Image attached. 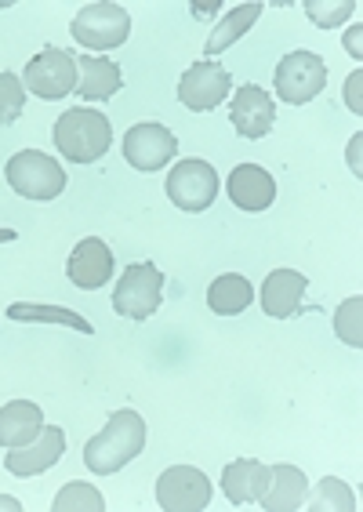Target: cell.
<instances>
[{
    "label": "cell",
    "mask_w": 363,
    "mask_h": 512,
    "mask_svg": "<svg viewBox=\"0 0 363 512\" xmlns=\"http://www.w3.org/2000/svg\"><path fill=\"white\" fill-rule=\"evenodd\" d=\"M233 91V77L229 69L215 59H200L182 73L178 80V102L193 113H211L215 106L226 102V95Z\"/></svg>",
    "instance_id": "obj_9"
},
{
    "label": "cell",
    "mask_w": 363,
    "mask_h": 512,
    "mask_svg": "<svg viewBox=\"0 0 363 512\" xmlns=\"http://www.w3.org/2000/svg\"><path fill=\"white\" fill-rule=\"evenodd\" d=\"M360 309H363V298L356 295V298H349V302H342V306H338V316H334V331H338V338H342L345 345H353V349L363 345Z\"/></svg>",
    "instance_id": "obj_28"
},
{
    "label": "cell",
    "mask_w": 363,
    "mask_h": 512,
    "mask_svg": "<svg viewBox=\"0 0 363 512\" xmlns=\"http://www.w3.org/2000/svg\"><path fill=\"white\" fill-rule=\"evenodd\" d=\"M305 509L309 512H353L356 509V494L353 487L338 476H324L320 487L313 491V498H305Z\"/></svg>",
    "instance_id": "obj_24"
},
{
    "label": "cell",
    "mask_w": 363,
    "mask_h": 512,
    "mask_svg": "<svg viewBox=\"0 0 363 512\" xmlns=\"http://www.w3.org/2000/svg\"><path fill=\"white\" fill-rule=\"evenodd\" d=\"M55 512H102L106 509V498H102L99 487H91L84 480H69L59 494H55V502H51Z\"/></svg>",
    "instance_id": "obj_25"
},
{
    "label": "cell",
    "mask_w": 363,
    "mask_h": 512,
    "mask_svg": "<svg viewBox=\"0 0 363 512\" xmlns=\"http://www.w3.org/2000/svg\"><path fill=\"white\" fill-rule=\"evenodd\" d=\"M273 84L280 102L305 106V102H313L327 88V66L316 51H291V55L276 62Z\"/></svg>",
    "instance_id": "obj_5"
},
{
    "label": "cell",
    "mask_w": 363,
    "mask_h": 512,
    "mask_svg": "<svg viewBox=\"0 0 363 512\" xmlns=\"http://www.w3.org/2000/svg\"><path fill=\"white\" fill-rule=\"evenodd\" d=\"M66 454V429L62 425H44L40 436L26 447H11L4 458V469L11 476H40Z\"/></svg>",
    "instance_id": "obj_13"
},
{
    "label": "cell",
    "mask_w": 363,
    "mask_h": 512,
    "mask_svg": "<svg viewBox=\"0 0 363 512\" xmlns=\"http://www.w3.org/2000/svg\"><path fill=\"white\" fill-rule=\"evenodd\" d=\"M55 149L69 164H95L109 153L113 146V128H109V117L99 109H66L59 120H55Z\"/></svg>",
    "instance_id": "obj_2"
},
{
    "label": "cell",
    "mask_w": 363,
    "mask_h": 512,
    "mask_svg": "<svg viewBox=\"0 0 363 512\" xmlns=\"http://www.w3.org/2000/svg\"><path fill=\"white\" fill-rule=\"evenodd\" d=\"M360 142H363V135H353V171L356 175H363L360 171Z\"/></svg>",
    "instance_id": "obj_31"
},
{
    "label": "cell",
    "mask_w": 363,
    "mask_h": 512,
    "mask_svg": "<svg viewBox=\"0 0 363 512\" xmlns=\"http://www.w3.org/2000/svg\"><path fill=\"white\" fill-rule=\"evenodd\" d=\"M305 280L298 269H273L262 284V313L273 316V320H291V316L302 313V298H305Z\"/></svg>",
    "instance_id": "obj_15"
},
{
    "label": "cell",
    "mask_w": 363,
    "mask_h": 512,
    "mask_svg": "<svg viewBox=\"0 0 363 512\" xmlns=\"http://www.w3.org/2000/svg\"><path fill=\"white\" fill-rule=\"evenodd\" d=\"M113 269H117V262H113V251H109V244H106V240H99V237L80 240V244L73 247L69 262H66L69 284L80 287V291L106 287L109 280H113Z\"/></svg>",
    "instance_id": "obj_14"
},
{
    "label": "cell",
    "mask_w": 363,
    "mask_h": 512,
    "mask_svg": "<svg viewBox=\"0 0 363 512\" xmlns=\"http://www.w3.org/2000/svg\"><path fill=\"white\" fill-rule=\"evenodd\" d=\"M269 473H273V465L265 462H251V458H240V462L226 465V473H222V491L233 505H247V502H258L269 487Z\"/></svg>",
    "instance_id": "obj_19"
},
{
    "label": "cell",
    "mask_w": 363,
    "mask_h": 512,
    "mask_svg": "<svg viewBox=\"0 0 363 512\" xmlns=\"http://www.w3.org/2000/svg\"><path fill=\"white\" fill-rule=\"evenodd\" d=\"M15 240V229H0V244H11Z\"/></svg>",
    "instance_id": "obj_33"
},
{
    "label": "cell",
    "mask_w": 363,
    "mask_h": 512,
    "mask_svg": "<svg viewBox=\"0 0 363 512\" xmlns=\"http://www.w3.org/2000/svg\"><path fill=\"white\" fill-rule=\"evenodd\" d=\"M22 84H26V91H33L44 102L66 99L69 91H77V59L62 48H44L40 55H33L26 62Z\"/></svg>",
    "instance_id": "obj_7"
},
{
    "label": "cell",
    "mask_w": 363,
    "mask_h": 512,
    "mask_svg": "<svg viewBox=\"0 0 363 512\" xmlns=\"http://www.w3.org/2000/svg\"><path fill=\"white\" fill-rule=\"evenodd\" d=\"M8 316L11 320H19V324H66L80 335H95V327L91 320H84L80 313L73 309H62V306H40V302H15L8 306Z\"/></svg>",
    "instance_id": "obj_23"
},
{
    "label": "cell",
    "mask_w": 363,
    "mask_h": 512,
    "mask_svg": "<svg viewBox=\"0 0 363 512\" xmlns=\"http://www.w3.org/2000/svg\"><path fill=\"white\" fill-rule=\"evenodd\" d=\"M360 84H363V73L356 69L353 77L345 80V102L353 106V113H363V102H360Z\"/></svg>",
    "instance_id": "obj_29"
},
{
    "label": "cell",
    "mask_w": 363,
    "mask_h": 512,
    "mask_svg": "<svg viewBox=\"0 0 363 512\" xmlns=\"http://www.w3.org/2000/svg\"><path fill=\"white\" fill-rule=\"evenodd\" d=\"M124 84L120 66L102 55H77V91L88 102H106L113 99Z\"/></svg>",
    "instance_id": "obj_17"
},
{
    "label": "cell",
    "mask_w": 363,
    "mask_h": 512,
    "mask_svg": "<svg viewBox=\"0 0 363 512\" xmlns=\"http://www.w3.org/2000/svg\"><path fill=\"white\" fill-rule=\"evenodd\" d=\"M233 131L247 142H258L273 131L276 124V102L269 91H262L258 84H240L233 91V109H229Z\"/></svg>",
    "instance_id": "obj_12"
},
{
    "label": "cell",
    "mask_w": 363,
    "mask_h": 512,
    "mask_svg": "<svg viewBox=\"0 0 363 512\" xmlns=\"http://www.w3.org/2000/svg\"><path fill=\"white\" fill-rule=\"evenodd\" d=\"M26 109V84L15 73H0V128H8Z\"/></svg>",
    "instance_id": "obj_27"
},
{
    "label": "cell",
    "mask_w": 363,
    "mask_h": 512,
    "mask_svg": "<svg viewBox=\"0 0 363 512\" xmlns=\"http://www.w3.org/2000/svg\"><path fill=\"white\" fill-rule=\"evenodd\" d=\"M8 186L26 200H55L66 189V171L59 160L40 153V149H22L4 164Z\"/></svg>",
    "instance_id": "obj_3"
},
{
    "label": "cell",
    "mask_w": 363,
    "mask_h": 512,
    "mask_svg": "<svg viewBox=\"0 0 363 512\" xmlns=\"http://www.w3.org/2000/svg\"><path fill=\"white\" fill-rule=\"evenodd\" d=\"M305 494H309V480H305L302 469H295V465H273L269 487H265V494L258 502L269 512H295L302 509Z\"/></svg>",
    "instance_id": "obj_20"
},
{
    "label": "cell",
    "mask_w": 363,
    "mask_h": 512,
    "mask_svg": "<svg viewBox=\"0 0 363 512\" xmlns=\"http://www.w3.org/2000/svg\"><path fill=\"white\" fill-rule=\"evenodd\" d=\"M146 418L138 411H131V407H124V411L109 414V422L102 433H95L84 444V465H88L91 473L99 476H113L120 473L128 462H135L138 454H142V447H146Z\"/></svg>",
    "instance_id": "obj_1"
},
{
    "label": "cell",
    "mask_w": 363,
    "mask_h": 512,
    "mask_svg": "<svg viewBox=\"0 0 363 512\" xmlns=\"http://www.w3.org/2000/svg\"><path fill=\"white\" fill-rule=\"evenodd\" d=\"M167 197L182 211H207L218 197V171L207 160H178L167 171Z\"/></svg>",
    "instance_id": "obj_8"
},
{
    "label": "cell",
    "mask_w": 363,
    "mask_h": 512,
    "mask_svg": "<svg viewBox=\"0 0 363 512\" xmlns=\"http://www.w3.org/2000/svg\"><path fill=\"white\" fill-rule=\"evenodd\" d=\"M251 302H255V287L240 273H222L207 287V306L218 316H240Z\"/></svg>",
    "instance_id": "obj_21"
},
{
    "label": "cell",
    "mask_w": 363,
    "mask_h": 512,
    "mask_svg": "<svg viewBox=\"0 0 363 512\" xmlns=\"http://www.w3.org/2000/svg\"><path fill=\"white\" fill-rule=\"evenodd\" d=\"M69 33H73V40H77L80 48L113 51L131 37V15L120 8V4L99 0V4H88V8L77 11V19H73Z\"/></svg>",
    "instance_id": "obj_6"
},
{
    "label": "cell",
    "mask_w": 363,
    "mask_h": 512,
    "mask_svg": "<svg viewBox=\"0 0 363 512\" xmlns=\"http://www.w3.org/2000/svg\"><path fill=\"white\" fill-rule=\"evenodd\" d=\"M258 19H262V4H258V0L255 4H240V8H233L226 19L211 30V37H207V44H204V55H222L226 48H233L236 40L244 37Z\"/></svg>",
    "instance_id": "obj_22"
},
{
    "label": "cell",
    "mask_w": 363,
    "mask_h": 512,
    "mask_svg": "<svg viewBox=\"0 0 363 512\" xmlns=\"http://www.w3.org/2000/svg\"><path fill=\"white\" fill-rule=\"evenodd\" d=\"M157 502L164 512H200L211 505V480L197 465H171L157 480Z\"/></svg>",
    "instance_id": "obj_10"
},
{
    "label": "cell",
    "mask_w": 363,
    "mask_h": 512,
    "mask_svg": "<svg viewBox=\"0 0 363 512\" xmlns=\"http://www.w3.org/2000/svg\"><path fill=\"white\" fill-rule=\"evenodd\" d=\"M120 149H124V160L131 168L149 175V171H160L175 160L178 138L164 124H135V128H128Z\"/></svg>",
    "instance_id": "obj_11"
},
{
    "label": "cell",
    "mask_w": 363,
    "mask_h": 512,
    "mask_svg": "<svg viewBox=\"0 0 363 512\" xmlns=\"http://www.w3.org/2000/svg\"><path fill=\"white\" fill-rule=\"evenodd\" d=\"M345 48L353 51V59H363V51H360V26H353V30L345 33Z\"/></svg>",
    "instance_id": "obj_30"
},
{
    "label": "cell",
    "mask_w": 363,
    "mask_h": 512,
    "mask_svg": "<svg viewBox=\"0 0 363 512\" xmlns=\"http://www.w3.org/2000/svg\"><path fill=\"white\" fill-rule=\"evenodd\" d=\"M44 429V411L30 400H11L0 407V447H26Z\"/></svg>",
    "instance_id": "obj_18"
},
{
    "label": "cell",
    "mask_w": 363,
    "mask_h": 512,
    "mask_svg": "<svg viewBox=\"0 0 363 512\" xmlns=\"http://www.w3.org/2000/svg\"><path fill=\"white\" fill-rule=\"evenodd\" d=\"M164 302V273L153 262H131L113 287V309L128 320H149Z\"/></svg>",
    "instance_id": "obj_4"
},
{
    "label": "cell",
    "mask_w": 363,
    "mask_h": 512,
    "mask_svg": "<svg viewBox=\"0 0 363 512\" xmlns=\"http://www.w3.org/2000/svg\"><path fill=\"white\" fill-rule=\"evenodd\" d=\"M229 200L240 211H265L276 200V182L273 175L258 164H240L229 171Z\"/></svg>",
    "instance_id": "obj_16"
},
{
    "label": "cell",
    "mask_w": 363,
    "mask_h": 512,
    "mask_svg": "<svg viewBox=\"0 0 363 512\" xmlns=\"http://www.w3.org/2000/svg\"><path fill=\"white\" fill-rule=\"evenodd\" d=\"M0 509H8V512H19L22 505L15 502V498H8V494H0Z\"/></svg>",
    "instance_id": "obj_32"
},
{
    "label": "cell",
    "mask_w": 363,
    "mask_h": 512,
    "mask_svg": "<svg viewBox=\"0 0 363 512\" xmlns=\"http://www.w3.org/2000/svg\"><path fill=\"white\" fill-rule=\"evenodd\" d=\"M305 15L313 19V26L331 30V26H345L349 15L356 11V0H305Z\"/></svg>",
    "instance_id": "obj_26"
}]
</instances>
